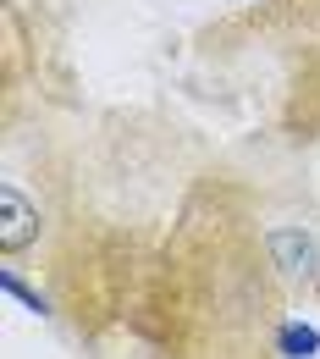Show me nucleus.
Returning a JSON list of instances; mask_svg holds the SVG:
<instances>
[{"label":"nucleus","mask_w":320,"mask_h":359,"mask_svg":"<svg viewBox=\"0 0 320 359\" xmlns=\"http://www.w3.org/2000/svg\"><path fill=\"white\" fill-rule=\"evenodd\" d=\"M39 205L17 182H0V255H22L28 243H39Z\"/></svg>","instance_id":"obj_1"},{"label":"nucleus","mask_w":320,"mask_h":359,"mask_svg":"<svg viewBox=\"0 0 320 359\" xmlns=\"http://www.w3.org/2000/svg\"><path fill=\"white\" fill-rule=\"evenodd\" d=\"M265 249H271L276 271H281L287 282H315L320 249H315V238H309L304 226H271V232H265Z\"/></svg>","instance_id":"obj_2"},{"label":"nucleus","mask_w":320,"mask_h":359,"mask_svg":"<svg viewBox=\"0 0 320 359\" xmlns=\"http://www.w3.org/2000/svg\"><path fill=\"white\" fill-rule=\"evenodd\" d=\"M276 348H281L287 359H315L320 354V332H315V326H304V320H281Z\"/></svg>","instance_id":"obj_3"},{"label":"nucleus","mask_w":320,"mask_h":359,"mask_svg":"<svg viewBox=\"0 0 320 359\" xmlns=\"http://www.w3.org/2000/svg\"><path fill=\"white\" fill-rule=\"evenodd\" d=\"M0 287H6V299H17L28 315H50V299H45V293H34V287H28L11 266H0Z\"/></svg>","instance_id":"obj_4"},{"label":"nucleus","mask_w":320,"mask_h":359,"mask_svg":"<svg viewBox=\"0 0 320 359\" xmlns=\"http://www.w3.org/2000/svg\"><path fill=\"white\" fill-rule=\"evenodd\" d=\"M315 293H320V271H315Z\"/></svg>","instance_id":"obj_5"}]
</instances>
